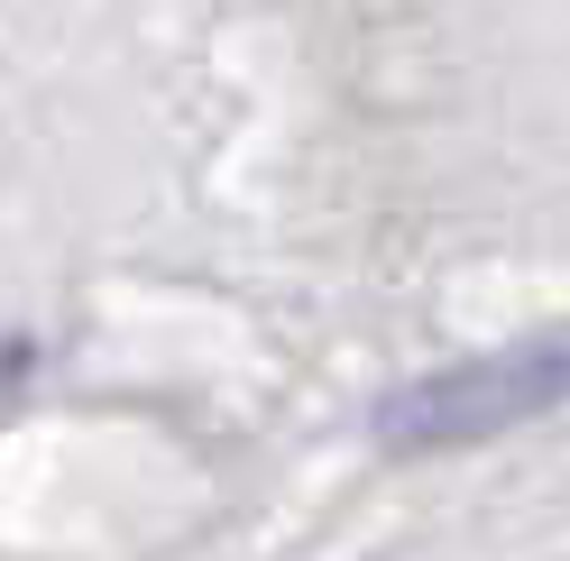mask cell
Masks as SVG:
<instances>
[{"instance_id":"cell-1","label":"cell","mask_w":570,"mask_h":561,"mask_svg":"<svg viewBox=\"0 0 570 561\" xmlns=\"http://www.w3.org/2000/svg\"><path fill=\"white\" fill-rule=\"evenodd\" d=\"M552 405H570V350L524 341V350H488V360H460V368H433L414 387H396L377 433H386V451H460V442L515 433Z\"/></svg>"}]
</instances>
